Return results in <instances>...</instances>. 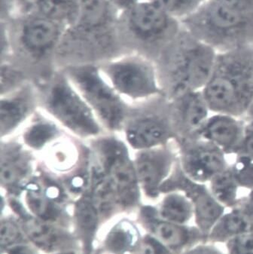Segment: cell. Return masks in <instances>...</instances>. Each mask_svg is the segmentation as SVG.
<instances>
[{
  "label": "cell",
  "instance_id": "6da1fadb",
  "mask_svg": "<svg viewBox=\"0 0 253 254\" xmlns=\"http://www.w3.org/2000/svg\"><path fill=\"white\" fill-rule=\"evenodd\" d=\"M217 52L195 38H174L156 60L164 96L172 100L201 91L209 80Z\"/></svg>",
  "mask_w": 253,
  "mask_h": 254
},
{
  "label": "cell",
  "instance_id": "7a4b0ae2",
  "mask_svg": "<svg viewBox=\"0 0 253 254\" xmlns=\"http://www.w3.org/2000/svg\"><path fill=\"white\" fill-rule=\"evenodd\" d=\"M39 107L66 133L78 140L89 143L107 133L62 69L54 72L39 91Z\"/></svg>",
  "mask_w": 253,
  "mask_h": 254
},
{
  "label": "cell",
  "instance_id": "3957f363",
  "mask_svg": "<svg viewBox=\"0 0 253 254\" xmlns=\"http://www.w3.org/2000/svg\"><path fill=\"white\" fill-rule=\"evenodd\" d=\"M253 49L243 48L217 53L213 72L202 89L212 113L242 117L253 100L246 75Z\"/></svg>",
  "mask_w": 253,
  "mask_h": 254
},
{
  "label": "cell",
  "instance_id": "277c9868",
  "mask_svg": "<svg viewBox=\"0 0 253 254\" xmlns=\"http://www.w3.org/2000/svg\"><path fill=\"white\" fill-rule=\"evenodd\" d=\"M99 66L105 79L129 106H144L164 96L156 62L145 54L125 50Z\"/></svg>",
  "mask_w": 253,
  "mask_h": 254
},
{
  "label": "cell",
  "instance_id": "5b68a950",
  "mask_svg": "<svg viewBox=\"0 0 253 254\" xmlns=\"http://www.w3.org/2000/svg\"><path fill=\"white\" fill-rule=\"evenodd\" d=\"M91 158L114 191L120 213L139 207L142 194L133 152L120 134L107 133L88 143Z\"/></svg>",
  "mask_w": 253,
  "mask_h": 254
},
{
  "label": "cell",
  "instance_id": "8992f818",
  "mask_svg": "<svg viewBox=\"0 0 253 254\" xmlns=\"http://www.w3.org/2000/svg\"><path fill=\"white\" fill-rule=\"evenodd\" d=\"M172 17L155 0H139L119 16L118 33L124 49L145 54L156 62L174 39Z\"/></svg>",
  "mask_w": 253,
  "mask_h": 254
},
{
  "label": "cell",
  "instance_id": "52a82bcc",
  "mask_svg": "<svg viewBox=\"0 0 253 254\" xmlns=\"http://www.w3.org/2000/svg\"><path fill=\"white\" fill-rule=\"evenodd\" d=\"M63 71L91 107L107 133L120 134L130 107L105 79L99 64L65 65Z\"/></svg>",
  "mask_w": 253,
  "mask_h": 254
},
{
  "label": "cell",
  "instance_id": "ba28073f",
  "mask_svg": "<svg viewBox=\"0 0 253 254\" xmlns=\"http://www.w3.org/2000/svg\"><path fill=\"white\" fill-rule=\"evenodd\" d=\"M1 23L8 32L10 58L17 54L33 63L55 59L66 30L36 12Z\"/></svg>",
  "mask_w": 253,
  "mask_h": 254
},
{
  "label": "cell",
  "instance_id": "9c48e42d",
  "mask_svg": "<svg viewBox=\"0 0 253 254\" xmlns=\"http://www.w3.org/2000/svg\"><path fill=\"white\" fill-rule=\"evenodd\" d=\"M121 136L132 152L164 146L176 141L169 100L162 96L146 104L143 111L130 115Z\"/></svg>",
  "mask_w": 253,
  "mask_h": 254
},
{
  "label": "cell",
  "instance_id": "30bf717a",
  "mask_svg": "<svg viewBox=\"0 0 253 254\" xmlns=\"http://www.w3.org/2000/svg\"><path fill=\"white\" fill-rule=\"evenodd\" d=\"M20 223L29 243L44 254L77 252L79 247L70 228L33 217L18 198L2 194Z\"/></svg>",
  "mask_w": 253,
  "mask_h": 254
},
{
  "label": "cell",
  "instance_id": "8fae6325",
  "mask_svg": "<svg viewBox=\"0 0 253 254\" xmlns=\"http://www.w3.org/2000/svg\"><path fill=\"white\" fill-rule=\"evenodd\" d=\"M178 162L188 178L207 184L229 167L228 156L217 146L199 136L176 140Z\"/></svg>",
  "mask_w": 253,
  "mask_h": 254
},
{
  "label": "cell",
  "instance_id": "7c38bea8",
  "mask_svg": "<svg viewBox=\"0 0 253 254\" xmlns=\"http://www.w3.org/2000/svg\"><path fill=\"white\" fill-rule=\"evenodd\" d=\"M133 159L142 195L150 199H155L162 195V187L178 163L176 141L133 152Z\"/></svg>",
  "mask_w": 253,
  "mask_h": 254
},
{
  "label": "cell",
  "instance_id": "4fadbf2b",
  "mask_svg": "<svg viewBox=\"0 0 253 254\" xmlns=\"http://www.w3.org/2000/svg\"><path fill=\"white\" fill-rule=\"evenodd\" d=\"M0 150L2 194L18 198L39 169L36 155L26 147L17 136L1 140Z\"/></svg>",
  "mask_w": 253,
  "mask_h": 254
},
{
  "label": "cell",
  "instance_id": "5bb4252c",
  "mask_svg": "<svg viewBox=\"0 0 253 254\" xmlns=\"http://www.w3.org/2000/svg\"><path fill=\"white\" fill-rule=\"evenodd\" d=\"M200 21L209 30L203 43L215 50L216 48H222L221 52H224L244 48L240 40L244 33L242 30L249 23L245 13L216 1L205 7L200 14Z\"/></svg>",
  "mask_w": 253,
  "mask_h": 254
},
{
  "label": "cell",
  "instance_id": "9a60e30c",
  "mask_svg": "<svg viewBox=\"0 0 253 254\" xmlns=\"http://www.w3.org/2000/svg\"><path fill=\"white\" fill-rule=\"evenodd\" d=\"M39 109V91L30 82L1 95V140L17 136Z\"/></svg>",
  "mask_w": 253,
  "mask_h": 254
},
{
  "label": "cell",
  "instance_id": "2e32d148",
  "mask_svg": "<svg viewBox=\"0 0 253 254\" xmlns=\"http://www.w3.org/2000/svg\"><path fill=\"white\" fill-rule=\"evenodd\" d=\"M180 191L190 200L197 220L203 226L213 224L223 212L222 207L213 196L207 184L192 181L182 171L179 162L161 190V194Z\"/></svg>",
  "mask_w": 253,
  "mask_h": 254
},
{
  "label": "cell",
  "instance_id": "e0dca14e",
  "mask_svg": "<svg viewBox=\"0 0 253 254\" xmlns=\"http://www.w3.org/2000/svg\"><path fill=\"white\" fill-rule=\"evenodd\" d=\"M169 106L176 140L197 136L212 113L202 90L190 91L169 100Z\"/></svg>",
  "mask_w": 253,
  "mask_h": 254
},
{
  "label": "cell",
  "instance_id": "ac0fdd59",
  "mask_svg": "<svg viewBox=\"0 0 253 254\" xmlns=\"http://www.w3.org/2000/svg\"><path fill=\"white\" fill-rule=\"evenodd\" d=\"M247 125L242 117L212 113L197 136L217 146L228 156L235 155L242 143Z\"/></svg>",
  "mask_w": 253,
  "mask_h": 254
},
{
  "label": "cell",
  "instance_id": "d6986e66",
  "mask_svg": "<svg viewBox=\"0 0 253 254\" xmlns=\"http://www.w3.org/2000/svg\"><path fill=\"white\" fill-rule=\"evenodd\" d=\"M18 198H22L21 202L33 217L66 227H72L71 213L68 211L66 206L57 202L47 194L41 181L39 169Z\"/></svg>",
  "mask_w": 253,
  "mask_h": 254
},
{
  "label": "cell",
  "instance_id": "ffe728a7",
  "mask_svg": "<svg viewBox=\"0 0 253 254\" xmlns=\"http://www.w3.org/2000/svg\"><path fill=\"white\" fill-rule=\"evenodd\" d=\"M72 230L79 247V254H94V243L101 217L88 190L72 201Z\"/></svg>",
  "mask_w": 253,
  "mask_h": 254
},
{
  "label": "cell",
  "instance_id": "44dd1931",
  "mask_svg": "<svg viewBox=\"0 0 253 254\" xmlns=\"http://www.w3.org/2000/svg\"><path fill=\"white\" fill-rule=\"evenodd\" d=\"M119 16L110 0H79L76 21L70 27L93 34L115 33Z\"/></svg>",
  "mask_w": 253,
  "mask_h": 254
},
{
  "label": "cell",
  "instance_id": "7402d4cb",
  "mask_svg": "<svg viewBox=\"0 0 253 254\" xmlns=\"http://www.w3.org/2000/svg\"><path fill=\"white\" fill-rule=\"evenodd\" d=\"M78 139L65 133L41 155L46 171L57 177L69 178L82 168V152Z\"/></svg>",
  "mask_w": 253,
  "mask_h": 254
},
{
  "label": "cell",
  "instance_id": "603a6c76",
  "mask_svg": "<svg viewBox=\"0 0 253 254\" xmlns=\"http://www.w3.org/2000/svg\"><path fill=\"white\" fill-rule=\"evenodd\" d=\"M65 133H67L39 107L17 136L26 147L37 155Z\"/></svg>",
  "mask_w": 253,
  "mask_h": 254
},
{
  "label": "cell",
  "instance_id": "cb8c5ba5",
  "mask_svg": "<svg viewBox=\"0 0 253 254\" xmlns=\"http://www.w3.org/2000/svg\"><path fill=\"white\" fill-rule=\"evenodd\" d=\"M139 228L133 220L119 219L105 234L100 245L102 254H130L142 239Z\"/></svg>",
  "mask_w": 253,
  "mask_h": 254
},
{
  "label": "cell",
  "instance_id": "d4e9b609",
  "mask_svg": "<svg viewBox=\"0 0 253 254\" xmlns=\"http://www.w3.org/2000/svg\"><path fill=\"white\" fill-rule=\"evenodd\" d=\"M139 220L141 224L150 232L164 246L176 248L182 246L188 240V233L177 223L163 220L157 213L156 208L144 206L140 208Z\"/></svg>",
  "mask_w": 253,
  "mask_h": 254
},
{
  "label": "cell",
  "instance_id": "484cf974",
  "mask_svg": "<svg viewBox=\"0 0 253 254\" xmlns=\"http://www.w3.org/2000/svg\"><path fill=\"white\" fill-rule=\"evenodd\" d=\"M163 195L156 208L157 213L161 219L177 224L189 220L194 208L190 200L183 193L169 191Z\"/></svg>",
  "mask_w": 253,
  "mask_h": 254
},
{
  "label": "cell",
  "instance_id": "4316f807",
  "mask_svg": "<svg viewBox=\"0 0 253 254\" xmlns=\"http://www.w3.org/2000/svg\"><path fill=\"white\" fill-rule=\"evenodd\" d=\"M36 12L67 29L76 21L78 2L73 0H41Z\"/></svg>",
  "mask_w": 253,
  "mask_h": 254
},
{
  "label": "cell",
  "instance_id": "83f0119b",
  "mask_svg": "<svg viewBox=\"0 0 253 254\" xmlns=\"http://www.w3.org/2000/svg\"><path fill=\"white\" fill-rule=\"evenodd\" d=\"M211 194L222 207H233L238 202V185L228 167L215 176L207 184Z\"/></svg>",
  "mask_w": 253,
  "mask_h": 254
},
{
  "label": "cell",
  "instance_id": "f1b7e54d",
  "mask_svg": "<svg viewBox=\"0 0 253 254\" xmlns=\"http://www.w3.org/2000/svg\"><path fill=\"white\" fill-rule=\"evenodd\" d=\"M29 243L15 216H2L1 220V251L20 244Z\"/></svg>",
  "mask_w": 253,
  "mask_h": 254
},
{
  "label": "cell",
  "instance_id": "f546056e",
  "mask_svg": "<svg viewBox=\"0 0 253 254\" xmlns=\"http://www.w3.org/2000/svg\"><path fill=\"white\" fill-rule=\"evenodd\" d=\"M28 81L26 74L11 59L2 60L1 64V95L11 92L24 85Z\"/></svg>",
  "mask_w": 253,
  "mask_h": 254
},
{
  "label": "cell",
  "instance_id": "4dcf8cb0",
  "mask_svg": "<svg viewBox=\"0 0 253 254\" xmlns=\"http://www.w3.org/2000/svg\"><path fill=\"white\" fill-rule=\"evenodd\" d=\"M234 157L230 168L235 181L241 189L251 190L253 189V158L241 153Z\"/></svg>",
  "mask_w": 253,
  "mask_h": 254
},
{
  "label": "cell",
  "instance_id": "1f68e13d",
  "mask_svg": "<svg viewBox=\"0 0 253 254\" xmlns=\"http://www.w3.org/2000/svg\"><path fill=\"white\" fill-rule=\"evenodd\" d=\"M222 230L228 235L243 234L248 232L250 229V221L244 210H235L225 217L221 221Z\"/></svg>",
  "mask_w": 253,
  "mask_h": 254
},
{
  "label": "cell",
  "instance_id": "d6a6232c",
  "mask_svg": "<svg viewBox=\"0 0 253 254\" xmlns=\"http://www.w3.org/2000/svg\"><path fill=\"white\" fill-rule=\"evenodd\" d=\"M170 15L181 14L191 9L199 0H155Z\"/></svg>",
  "mask_w": 253,
  "mask_h": 254
},
{
  "label": "cell",
  "instance_id": "836d02e7",
  "mask_svg": "<svg viewBox=\"0 0 253 254\" xmlns=\"http://www.w3.org/2000/svg\"><path fill=\"white\" fill-rule=\"evenodd\" d=\"M130 254H167L162 244L152 236H144L137 248Z\"/></svg>",
  "mask_w": 253,
  "mask_h": 254
},
{
  "label": "cell",
  "instance_id": "e575fe53",
  "mask_svg": "<svg viewBox=\"0 0 253 254\" xmlns=\"http://www.w3.org/2000/svg\"><path fill=\"white\" fill-rule=\"evenodd\" d=\"M40 1L41 0H12L13 12L9 20L18 16L36 13V8Z\"/></svg>",
  "mask_w": 253,
  "mask_h": 254
},
{
  "label": "cell",
  "instance_id": "d590c367",
  "mask_svg": "<svg viewBox=\"0 0 253 254\" xmlns=\"http://www.w3.org/2000/svg\"><path fill=\"white\" fill-rule=\"evenodd\" d=\"M235 254H253V233L245 232L238 236L233 242Z\"/></svg>",
  "mask_w": 253,
  "mask_h": 254
},
{
  "label": "cell",
  "instance_id": "8d00e7d4",
  "mask_svg": "<svg viewBox=\"0 0 253 254\" xmlns=\"http://www.w3.org/2000/svg\"><path fill=\"white\" fill-rule=\"evenodd\" d=\"M238 153L244 154L253 158V127L247 126L245 135L237 154Z\"/></svg>",
  "mask_w": 253,
  "mask_h": 254
},
{
  "label": "cell",
  "instance_id": "74e56055",
  "mask_svg": "<svg viewBox=\"0 0 253 254\" xmlns=\"http://www.w3.org/2000/svg\"><path fill=\"white\" fill-rule=\"evenodd\" d=\"M217 2L241 12H247L253 6V0H216Z\"/></svg>",
  "mask_w": 253,
  "mask_h": 254
},
{
  "label": "cell",
  "instance_id": "f35d334b",
  "mask_svg": "<svg viewBox=\"0 0 253 254\" xmlns=\"http://www.w3.org/2000/svg\"><path fill=\"white\" fill-rule=\"evenodd\" d=\"M2 254H40V252L30 243H24L2 251Z\"/></svg>",
  "mask_w": 253,
  "mask_h": 254
},
{
  "label": "cell",
  "instance_id": "ab89813d",
  "mask_svg": "<svg viewBox=\"0 0 253 254\" xmlns=\"http://www.w3.org/2000/svg\"><path fill=\"white\" fill-rule=\"evenodd\" d=\"M110 1L121 14L133 6L139 0H110Z\"/></svg>",
  "mask_w": 253,
  "mask_h": 254
},
{
  "label": "cell",
  "instance_id": "60d3db41",
  "mask_svg": "<svg viewBox=\"0 0 253 254\" xmlns=\"http://www.w3.org/2000/svg\"><path fill=\"white\" fill-rule=\"evenodd\" d=\"M246 84H247V90L250 95L253 98V58L249 65L248 69L246 75Z\"/></svg>",
  "mask_w": 253,
  "mask_h": 254
},
{
  "label": "cell",
  "instance_id": "b9f144b4",
  "mask_svg": "<svg viewBox=\"0 0 253 254\" xmlns=\"http://www.w3.org/2000/svg\"><path fill=\"white\" fill-rule=\"evenodd\" d=\"M243 119L247 126L253 127V98L249 104L248 107L243 116Z\"/></svg>",
  "mask_w": 253,
  "mask_h": 254
},
{
  "label": "cell",
  "instance_id": "7bdbcfd3",
  "mask_svg": "<svg viewBox=\"0 0 253 254\" xmlns=\"http://www.w3.org/2000/svg\"><path fill=\"white\" fill-rule=\"evenodd\" d=\"M244 211L246 213H253V189L250 190L246 204H244Z\"/></svg>",
  "mask_w": 253,
  "mask_h": 254
},
{
  "label": "cell",
  "instance_id": "ee69618b",
  "mask_svg": "<svg viewBox=\"0 0 253 254\" xmlns=\"http://www.w3.org/2000/svg\"><path fill=\"white\" fill-rule=\"evenodd\" d=\"M193 254H216L213 251H207V250H202V251H197Z\"/></svg>",
  "mask_w": 253,
  "mask_h": 254
},
{
  "label": "cell",
  "instance_id": "f6af8a7d",
  "mask_svg": "<svg viewBox=\"0 0 253 254\" xmlns=\"http://www.w3.org/2000/svg\"><path fill=\"white\" fill-rule=\"evenodd\" d=\"M78 254V253H77V252H66V253H62V254Z\"/></svg>",
  "mask_w": 253,
  "mask_h": 254
},
{
  "label": "cell",
  "instance_id": "bcb514c9",
  "mask_svg": "<svg viewBox=\"0 0 253 254\" xmlns=\"http://www.w3.org/2000/svg\"><path fill=\"white\" fill-rule=\"evenodd\" d=\"M73 1H76V2H79V0H73Z\"/></svg>",
  "mask_w": 253,
  "mask_h": 254
},
{
  "label": "cell",
  "instance_id": "7dc6e473",
  "mask_svg": "<svg viewBox=\"0 0 253 254\" xmlns=\"http://www.w3.org/2000/svg\"><path fill=\"white\" fill-rule=\"evenodd\" d=\"M249 214H252V215H253V213H249Z\"/></svg>",
  "mask_w": 253,
  "mask_h": 254
}]
</instances>
